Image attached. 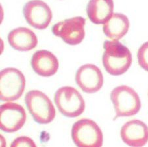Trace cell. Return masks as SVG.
I'll list each match as a JSON object with an SVG mask.
<instances>
[{"mask_svg": "<svg viewBox=\"0 0 148 147\" xmlns=\"http://www.w3.org/2000/svg\"><path fill=\"white\" fill-rule=\"evenodd\" d=\"M102 62L108 73L118 76L125 73L132 63V54L127 46L118 41H105Z\"/></svg>", "mask_w": 148, "mask_h": 147, "instance_id": "1", "label": "cell"}, {"mask_svg": "<svg viewBox=\"0 0 148 147\" xmlns=\"http://www.w3.org/2000/svg\"><path fill=\"white\" fill-rule=\"evenodd\" d=\"M24 101L27 109L36 123L47 124L55 119V107L43 92L39 90H30L26 93Z\"/></svg>", "mask_w": 148, "mask_h": 147, "instance_id": "2", "label": "cell"}, {"mask_svg": "<svg viewBox=\"0 0 148 147\" xmlns=\"http://www.w3.org/2000/svg\"><path fill=\"white\" fill-rule=\"evenodd\" d=\"M110 97L117 117L131 116L136 114L141 109V101L137 92L128 86L115 88Z\"/></svg>", "mask_w": 148, "mask_h": 147, "instance_id": "3", "label": "cell"}, {"mask_svg": "<svg viewBox=\"0 0 148 147\" xmlns=\"http://www.w3.org/2000/svg\"><path fill=\"white\" fill-rule=\"evenodd\" d=\"M26 86L23 73L16 68H5L0 73V99L13 101L19 99Z\"/></svg>", "mask_w": 148, "mask_h": 147, "instance_id": "4", "label": "cell"}, {"mask_svg": "<svg viewBox=\"0 0 148 147\" xmlns=\"http://www.w3.org/2000/svg\"><path fill=\"white\" fill-rule=\"evenodd\" d=\"M55 103L63 116L75 118L83 113L85 103L77 90L70 86L59 88L55 94Z\"/></svg>", "mask_w": 148, "mask_h": 147, "instance_id": "5", "label": "cell"}, {"mask_svg": "<svg viewBox=\"0 0 148 147\" xmlns=\"http://www.w3.org/2000/svg\"><path fill=\"white\" fill-rule=\"evenodd\" d=\"M71 138L79 147H100L103 145V134L97 124L88 119H82L73 124Z\"/></svg>", "mask_w": 148, "mask_h": 147, "instance_id": "6", "label": "cell"}, {"mask_svg": "<svg viewBox=\"0 0 148 147\" xmlns=\"http://www.w3.org/2000/svg\"><path fill=\"white\" fill-rule=\"evenodd\" d=\"M85 19L81 16L66 19L52 27L53 35L60 37L70 45H77L85 38Z\"/></svg>", "mask_w": 148, "mask_h": 147, "instance_id": "7", "label": "cell"}, {"mask_svg": "<svg viewBox=\"0 0 148 147\" xmlns=\"http://www.w3.org/2000/svg\"><path fill=\"white\" fill-rule=\"evenodd\" d=\"M23 13L29 26L40 30L47 28L53 18L50 7L41 0L27 2L23 7Z\"/></svg>", "mask_w": 148, "mask_h": 147, "instance_id": "8", "label": "cell"}, {"mask_svg": "<svg viewBox=\"0 0 148 147\" xmlns=\"http://www.w3.org/2000/svg\"><path fill=\"white\" fill-rule=\"evenodd\" d=\"M26 114L24 108L14 103H7L0 107V129L5 133L19 130L25 124Z\"/></svg>", "mask_w": 148, "mask_h": 147, "instance_id": "9", "label": "cell"}, {"mask_svg": "<svg viewBox=\"0 0 148 147\" xmlns=\"http://www.w3.org/2000/svg\"><path fill=\"white\" fill-rule=\"evenodd\" d=\"M75 82L82 91L92 94L102 88L103 77L101 70L94 64H85L78 69L75 73Z\"/></svg>", "mask_w": 148, "mask_h": 147, "instance_id": "10", "label": "cell"}, {"mask_svg": "<svg viewBox=\"0 0 148 147\" xmlns=\"http://www.w3.org/2000/svg\"><path fill=\"white\" fill-rule=\"evenodd\" d=\"M123 141L130 146H143L148 141V127L138 120L127 122L121 129Z\"/></svg>", "mask_w": 148, "mask_h": 147, "instance_id": "11", "label": "cell"}, {"mask_svg": "<svg viewBox=\"0 0 148 147\" xmlns=\"http://www.w3.org/2000/svg\"><path fill=\"white\" fill-rule=\"evenodd\" d=\"M30 64L36 74L49 77L57 72L59 62L57 58L50 51L38 50L32 56Z\"/></svg>", "mask_w": 148, "mask_h": 147, "instance_id": "12", "label": "cell"}, {"mask_svg": "<svg viewBox=\"0 0 148 147\" xmlns=\"http://www.w3.org/2000/svg\"><path fill=\"white\" fill-rule=\"evenodd\" d=\"M7 40L12 48L22 52L32 50L38 43L36 34L24 27H19L10 31Z\"/></svg>", "mask_w": 148, "mask_h": 147, "instance_id": "13", "label": "cell"}, {"mask_svg": "<svg viewBox=\"0 0 148 147\" xmlns=\"http://www.w3.org/2000/svg\"><path fill=\"white\" fill-rule=\"evenodd\" d=\"M113 0H90L86 7L87 16L93 24H105L113 13Z\"/></svg>", "mask_w": 148, "mask_h": 147, "instance_id": "14", "label": "cell"}, {"mask_svg": "<svg viewBox=\"0 0 148 147\" xmlns=\"http://www.w3.org/2000/svg\"><path fill=\"white\" fill-rule=\"evenodd\" d=\"M129 26L130 22L127 16L122 13H114L104 24L103 31L108 38L119 41L127 33Z\"/></svg>", "mask_w": 148, "mask_h": 147, "instance_id": "15", "label": "cell"}, {"mask_svg": "<svg viewBox=\"0 0 148 147\" xmlns=\"http://www.w3.org/2000/svg\"><path fill=\"white\" fill-rule=\"evenodd\" d=\"M137 58L140 67L148 72V41L140 46L137 52Z\"/></svg>", "mask_w": 148, "mask_h": 147, "instance_id": "16", "label": "cell"}, {"mask_svg": "<svg viewBox=\"0 0 148 147\" xmlns=\"http://www.w3.org/2000/svg\"><path fill=\"white\" fill-rule=\"evenodd\" d=\"M11 146H36L32 139L27 137H20L16 138L11 144Z\"/></svg>", "mask_w": 148, "mask_h": 147, "instance_id": "17", "label": "cell"}]
</instances>
